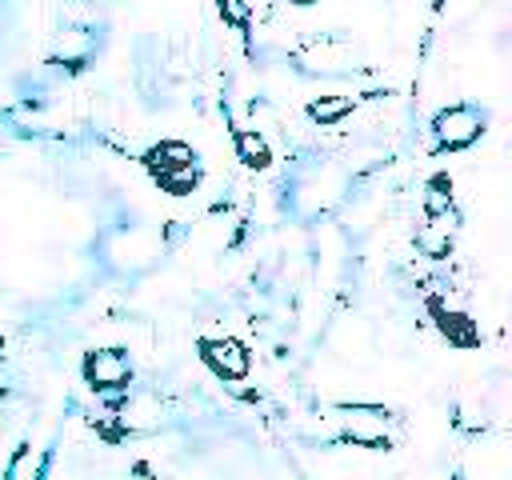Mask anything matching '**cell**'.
<instances>
[{
    "instance_id": "5",
    "label": "cell",
    "mask_w": 512,
    "mask_h": 480,
    "mask_svg": "<svg viewBox=\"0 0 512 480\" xmlns=\"http://www.w3.org/2000/svg\"><path fill=\"white\" fill-rule=\"evenodd\" d=\"M424 308H428V316H432V324H436V332L452 344V348H480L484 344V332H480V324L464 312V308H456V304H448L444 296H428L424 300Z\"/></svg>"
},
{
    "instance_id": "9",
    "label": "cell",
    "mask_w": 512,
    "mask_h": 480,
    "mask_svg": "<svg viewBox=\"0 0 512 480\" xmlns=\"http://www.w3.org/2000/svg\"><path fill=\"white\" fill-rule=\"evenodd\" d=\"M4 480H40V464H36V448L24 440V444H16V452H12V460H8V472H4Z\"/></svg>"
},
{
    "instance_id": "7",
    "label": "cell",
    "mask_w": 512,
    "mask_h": 480,
    "mask_svg": "<svg viewBox=\"0 0 512 480\" xmlns=\"http://www.w3.org/2000/svg\"><path fill=\"white\" fill-rule=\"evenodd\" d=\"M356 104H360L356 96H316V100L304 104V116H308L312 124H320V128H332V124H340L344 116H352Z\"/></svg>"
},
{
    "instance_id": "11",
    "label": "cell",
    "mask_w": 512,
    "mask_h": 480,
    "mask_svg": "<svg viewBox=\"0 0 512 480\" xmlns=\"http://www.w3.org/2000/svg\"><path fill=\"white\" fill-rule=\"evenodd\" d=\"M440 4H444V0H432V8H440Z\"/></svg>"
},
{
    "instance_id": "6",
    "label": "cell",
    "mask_w": 512,
    "mask_h": 480,
    "mask_svg": "<svg viewBox=\"0 0 512 480\" xmlns=\"http://www.w3.org/2000/svg\"><path fill=\"white\" fill-rule=\"evenodd\" d=\"M232 152L248 172H268L272 168V144L260 128H232Z\"/></svg>"
},
{
    "instance_id": "8",
    "label": "cell",
    "mask_w": 512,
    "mask_h": 480,
    "mask_svg": "<svg viewBox=\"0 0 512 480\" xmlns=\"http://www.w3.org/2000/svg\"><path fill=\"white\" fill-rule=\"evenodd\" d=\"M256 8H260V0H216V12H220V20H224L228 28H236L240 36H248Z\"/></svg>"
},
{
    "instance_id": "4",
    "label": "cell",
    "mask_w": 512,
    "mask_h": 480,
    "mask_svg": "<svg viewBox=\"0 0 512 480\" xmlns=\"http://www.w3.org/2000/svg\"><path fill=\"white\" fill-rule=\"evenodd\" d=\"M196 356L224 384L248 380V372H252V352L240 336H196Z\"/></svg>"
},
{
    "instance_id": "10",
    "label": "cell",
    "mask_w": 512,
    "mask_h": 480,
    "mask_svg": "<svg viewBox=\"0 0 512 480\" xmlns=\"http://www.w3.org/2000/svg\"><path fill=\"white\" fill-rule=\"evenodd\" d=\"M292 8H312V4H320V0H288Z\"/></svg>"
},
{
    "instance_id": "2",
    "label": "cell",
    "mask_w": 512,
    "mask_h": 480,
    "mask_svg": "<svg viewBox=\"0 0 512 480\" xmlns=\"http://www.w3.org/2000/svg\"><path fill=\"white\" fill-rule=\"evenodd\" d=\"M428 132H432V156H440V152H464V148H472L488 132V108L468 104V100L444 104L428 120Z\"/></svg>"
},
{
    "instance_id": "3",
    "label": "cell",
    "mask_w": 512,
    "mask_h": 480,
    "mask_svg": "<svg viewBox=\"0 0 512 480\" xmlns=\"http://www.w3.org/2000/svg\"><path fill=\"white\" fill-rule=\"evenodd\" d=\"M80 376L100 400L120 404L132 384V356L124 348H88L80 356Z\"/></svg>"
},
{
    "instance_id": "1",
    "label": "cell",
    "mask_w": 512,
    "mask_h": 480,
    "mask_svg": "<svg viewBox=\"0 0 512 480\" xmlns=\"http://www.w3.org/2000/svg\"><path fill=\"white\" fill-rule=\"evenodd\" d=\"M140 168L148 172V180L164 192V196H192L204 180V160L188 140L164 136L156 144H148L140 156Z\"/></svg>"
}]
</instances>
